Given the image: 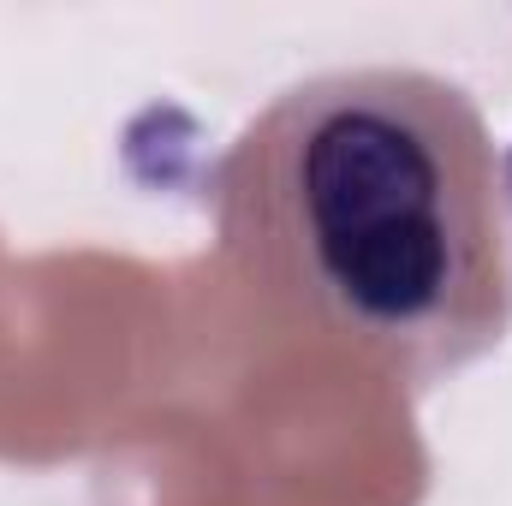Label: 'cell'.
I'll return each mask as SVG.
<instances>
[{
	"mask_svg": "<svg viewBox=\"0 0 512 506\" xmlns=\"http://www.w3.org/2000/svg\"><path fill=\"white\" fill-rule=\"evenodd\" d=\"M221 215L268 292L405 381L512 328L495 143L435 72L340 66L280 90L221 161Z\"/></svg>",
	"mask_w": 512,
	"mask_h": 506,
	"instance_id": "6da1fadb",
	"label": "cell"
},
{
	"mask_svg": "<svg viewBox=\"0 0 512 506\" xmlns=\"http://www.w3.org/2000/svg\"><path fill=\"white\" fill-rule=\"evenodd\" d=\"M507 167H512V155H507Z\"/></svg>",
	"mask_w": 512,
	"mask_h": 506,
	"instance_id": "7a4b0ae2",
	"label": "cell"
}]
</instances>
